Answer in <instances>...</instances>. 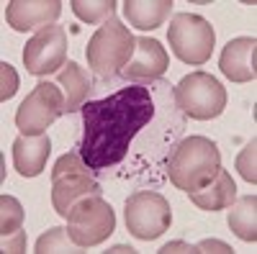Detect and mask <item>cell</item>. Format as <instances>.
Segmentation results:
<instances>
[{
	"label": "cell",
	"instance_id": "cell-5",
	"mask_svg": "<svg viewBox=\"0 0 257 254\" xmlns=\"http://www.w3.org/2000/svg\"><path fill=\"white\" fill-rule=\"evenodd\" d=\"M170 49L185 65H206L216 47V31L203 16L178 13L167 29Z\"/></svg>",
	"mask_w": 257,
	"mask_h": 254
},
{
	"label": "cell",
	"instance_id": "cell-19",
	"mask_svg": "<svg viewBox=\"0 0 257 254\" xmlns=\"http://www.w3.org/2000/svg\"><path fill=\"white\" fill-rule=\"evenodd\" d=\"M72 11L80 21L85 24H105L108 18H113L116 13V3L113 0H100V3H85V0H72Z\"/></svg>",
	"mask_w": 257,
	"mask_h": 254
},
{
	"label": "cell",
	"instance_id": "cell-12",
	"mask_svg": "<svg viewBox=\"0 0 257 254\" xmlns=\"http://www.w3.org/2000/svg\"><path fill=\"white\" fill-rule=\"evenodd\" d=\"M167 67H170V59L165 47L157 39L139 36L134 57L128 59V65L123 67L121 75H126L128 80H157L167 72Z\"/></svg>",
	"mask_w": 257,
	"mask_h": 254
},
{
	"label": "cell",
	"instance_id": "cell-4",
	"mask_svg": "<svg viewBox=\"0 0 257 254\" xmlns=\"http://www.w3.org/2000/svg\"><path fill=\"white\" fill-rule=\"evenodd\" d=\"M88 164L77 152H67L57 159L52 169V203L59 216L67 218L70 208L88 198V195H100V185L88 175Z\"/></svg>",
	"mask_w": 257,
	"mask_h": 254
},
{
	"label": "cell",
	"instance_id": "cell-1",
	"mask_svg": "<svg viewBox=\"0 0 257 254\" xmlns=\"http://www.w3.org/2000/svg\"><path fill=\"white\" fill-rule=\"evenodd\" d=\"M155 103L149 88L128 85L118 93L88 100L82 105V141L80 157L90 169H105L118 164L128 154V144L152 121Z\"/></svg>",
	"mask_w": 257,
	"mask_h": 254
},
{
	"label": "cell",
	"instance_id": "cell-2",
	"mask_svg": "<svg viewBox=\"0 0 257 254\" xmlns=\"http://www.w3.org/2000/svg\"><path fill=\"white\" fill-rule=\"evenodd\" d=\"M219 169H221L219 146L206 136H188L175 146L167 164V175L178 190L193 193V190H201L216 180Z\"/></svg>",
	"mask_w": 257,
	"mask_h": 254
},
{
	"label": "cell",
	"instance_id": "cell-24",
	"mask_svg": "<svg viewBox=\"0 0 257 254\" xmlns=\"http://www.w3.org/2000/svg\"><path fill=\"white\" fill-rule=\"evenodd\" d=\"M26 249V231H16L11 236H3V251H24Z\"/></svg>",
	"mask_w": 257,
	"mask_h": 254
},
{
	"label": "cell",
	"instance_id": "cell-20",
	"mask_svg": "<svg viewBox=\"0 0 257 254\" xmlns=\"http://www.w3.org/2000/svg\"><path fill=\"white\" fill-rule=\"evenodd\" d=\"M82 246H77L70 236V231L67 228H62V226H54L49 228L47 234H41L39 241H36V251L39 254H47V251H77Z\"/></svg>",
	"mask_w": 257,
	"mask_h": 254
},
{
	"label": "cell",
	"instance_id": "cell-10",
	"mask_svg": "<svg viewBox=\"0 0 257 254\" xmlns=\"http://www.w3.org/2000/svg\"><path fill=\"white\" fill-rule=\"evenodd\" d=\"M67 31L64 26H44L39 29L24 49V65H26V72L29 75H36V77H44V75H52L57 72L59 67L67 65Z\"/></svg>",
	"mask_w": 257,
	"mask_h": 254
},
{
	"label": "cell",
	"instance_id": "cell-11",
	"mask_svg": "<svg viewBox=\"0 0 257 254\" xmlns=\"http://www.w3.org/2000/svg\"><path fill=\"white\" fill-rule=\"evenodd\" d=\"M59 13V0H11L6 8V21L13 31H31L52 26Z\"/></svg>",
	"mask_w": 257,
	"mask_h": 254
},
{
	"label": "cell",
	"instance_id": "cell-27",
	"mask_svg": "<svg viewBox=\"0 0 257 254\" xmlns=\"http://www.w3.org/2000/svg\"><path fill=\"white\" fill-rule=\"evenodd\" d=\"M113 251H134L132 246H113Z\"/></svg>",
	"mask_w": 257,
	"mask_h": 254
},
{
	"label": "cell",
	"instance_id": "cell-25",
	"mask_svg": "<svg viewBox=\"0 0 257 254\" xmlns=\"http://www.w3.org/2000/svg\"><path fill=\"white\" fill-rule=\"evenodd\" d=\"M196 249H198V251H224V254H229V251H234L231 246H226L224 241H216V239H206V241H201V244H196Z\"/></svg>",
	"mask_w": 257,
	"mask_h": 254
},
{
	"label": "cell",
	"instance_id": "cell-21",
	"mask_svg": "<svg viewBox=\"0 0 257 254\" xmlns=\"http://www.w3.org/2000/svg\"><path fill=\"white\" fill-rule=\"evenodd\" d=\"M24 226V205H21L13 195L0 198V234L11 236Z\"/></svg>",
	"mask_w": 257,
	"mask_h": 254
},
{
	"label": "cell",
	"instance_id": "cell-18",
	"mask_svg": "<svg viewBox=\"0 0 257 254\" xmlns=\"http://www.w3.org/2000/svg\"><path fill=\"white\" fill-rule=\"evenodd\" d=\"M229 228L242 241H257V198L244 195L229 205Z\"/></svg>",
	"mask_w": 257,
	"mask_h": 254
},
{
	"label": "cell",
	"instance_id": "cell-26",
	"mask_svg": "<svg viewBox=\"0 0 257 254\" xmlns=\"http://www.w3.org/2000/svg\"><path fill=\"white\" fill-rule=\"evenodd\" d=\"M160 251H162V254H170V251H198V249L190 246V244H185V241H173V244H165Z\"/></svg>",
	"mask_w": 257,
	"mask_h": 254
},
{
	"label": "cell",
	"instance_id": "cell-6",
	"mask_svg": "<svg viewBox=\"0 0 257 254\" xmlns=\"http://www.w3.org/2000/svg\"><path fill=\"white\" fill-rule=\"evenodd\" d=\"M175 103L185 116L196 121H211L224 113L226 90L213 75L190 72L175 85Z\"/></svg>",
	"mask_w": 257,
	"mask_h": 254
},
{
	"label": "cell",
	"instance_id": "cell-14",
	"mask_svg": "<svg viewBox=\"0 0 257 254\" xmlns=\"http://www.w3.org/2000/svg\"><path fill=\"white\" fill-rule=\"evenodd\" d=\"M49 152H52V139L47 134H41V136L21 134L13 141V164L18 169V175H24V177L41 175V169L47 167Z\"/></svg>",
	"mask_w": 257,
	"mask_h": 254
},
{
	"label": "cell",
	"instance_id": "cell-3",
	"mask_svg": "<svg viewBox=\"0 0 257 254\" xmlns=\"http://www.w3.org/2000/svg\"><path fill=\"white\" fill-rule=\"evenodd\" d=\"M134 49H137V36H132V31L113 16L90 36L85 54H88V65L95 75L113 77L123 72L128 59L134 57Z\"/></svg>",
	"mask_w": 257,
	"mask_h": 254
},
{
	"label": "cell",
	"instance_id": "cell-15",
	"mask_svg": "<svg viewBox=\"0 0 257 254\" xmlns=\"http://www.w3.org/2000/svg\"><path fill=\"white\" fill-rule=\"evenodd\" d=\"M188 195L201 210H211L213 213V210L229 208L234 200H237V185H234V180H231V175L226 172V169H219L216 180L208 182L201 190H193V193H188Z\"/></svg>",
	"mask_w": 257,
	"mask_h": 254
},
{
	"label": "cell",
	"instance_id": "cell-7",
	"mask_svg": "<svg viewBox=\"0 0 257 254\" xmlns=\"http://www.w3.org/2000/svg\"><path fill=\"white\" fill-rule=\"evenodd\" d=\"M67 231L77 246H95L116 231L113 208L100 195L77 200L67 213Z\"/></svg>",
	"mask_w": 257,
	"mask_h": 254
},
{
	"label": "cell",
	"instance_id": "cell-16",
	"mask_svg": "<svg viewBox=\"0 0 257 254\" xmlns=\"http://www.w3.org/2000/svg\"><path fill=\"white\" fill-rule=\"evenodd\" d=\"M173 11V0H126L123 16L139 31H155Z\"/></svg>",
	"mask_w": 257,
	"mask_h": 254
},
{
	"label": "cell",
	"instance_id": "cell-13",
	"mask_svg": "<svg viewBox=\"0 0 257 254\" xmlns=\"http://www.w3.org/2000/svg\"><path fill=\"white\" fill-rule=\"evenodd\" d=\"M254 52H257V41L254 36H239L231 39L221 52L219 67L231 82H252L257 77L254 70Z\"/></svg>",
	"mask_w": 257,
	"mask_h": 254
},
{
	"label": "cell",
	"instance_id": "cell-22",
	"mask_svg": "<svg viewBox=\"0 0 257 254\" xmlns=\"http://www.w3.org/2000/svg\"><path fill=\"white\" fill-rule=\"evenodd\" d=\"M254 154H257V141L252 139L244 149L239 152V157H237V169H239V175L247 180V182H257V172H254V164H257V159H254Z\"/></svg>",
	"mask_w": 257,
	"mask_h": 254
},
{
	"label": "cell",
	"instance_id": "cell-9",
	"mask_svg": "<svg viewBox=\"0 0 257 254\" xmlns=\"http://www.w3.org/2000/svg\"><path fill=\"white\" fill-rule=\"evenodd\" d=\"M123 218H126V228L132 236H137L142 241H152L170 228L173 210H170V203L160 193H155V190H139V193L128 195Z\"/></svg>",
	"mask_w": 257,
	"mask_h": 254
},
{
	"label": "cell",
	"instance_id": "cell-17",
	"mask_svg": "<svg viewBox=\"0 0 257 254\" xmlns=\"http://www.w3.org/2000/svg\"><path fill=\"white\" fill-rule=\"evenodd\" d=\"M57 85L64 90V100H67V113L70 111H77L85 105V98H88V90H90V80L85 75V70L77 65V62L67 59L57 75Z\"/></svg>",
	"mask_w": 257,
	"mask_h": 254
},
{
	"label": "cell",
	"instance_id": "cell-23",
	"mask_svg": "<svg viewBox=\"0 0 257 254\" xmlns=\"http://www.w3.org/2000/svg\"><path fill=\"white\" fill-rule=\"evenodd\" d=\"M0 75H3V90H0V100H8V98H13L16 95V90H18V75H16V70L8 65V62H0Z\"/></svg>",
	"mask_w": 257,
	"mask_h": 254
},
{
	"label": "cell",
	"instance_id": "cell-8",
	"mask_svg": "<svg viewBox=\"0 0 257 254\" xmlns=\"http://www.w3.org/2000/svg\"><path fill=\"white\" fill-rule=\"evenodd\" d=\"M62 113H67V100H64L59 85L39 82L26 95V100L18 105L16 126L24 136H41Z\"/></svg>",
	"mask_w": 257,
	"mask_h": 254
}]
</instances>
